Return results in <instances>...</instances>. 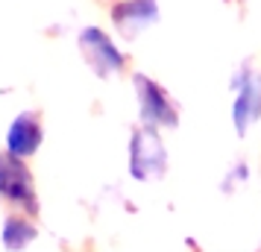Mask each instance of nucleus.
I'll return each instance as SVG.
<instances>
[{
    "mask_svg": "<svg viewBox=\"0 0 261 252\" xmlns=\"http://www.w3.org/2000/svg\"><path fill=\"white\" fill-rule=\"evenodd\" d=\"M170 153L159 129L150 126H132L126 138V176L135 185H153L167 176Z\"/></svg>",
    "mask_w": 261,
    "mask_h": 252,
    "instance_id": "f257e3e1",
    "label": "nucleus"
},
{
    "mask_svg": "<svg viewBox=\"0 0 261 252\" xmlns=\"http://www.w3.org/2000/svg\"><path fill=\"white\" fill-rule=\"evenodd\" d=\"M249 179H252L249 161L247 158H235V161L223 170V176H220V193H223V197H232V193H238L241 188H247Z\"/></svg>",
    "mask_w": 261,
    "mask_h": 252,
    "instance_id": "1a4fd4ad",
    "label": "nucleus"
},
{
    "mask_svg": "<svg viewBox=\"0 0 261 252\" xmlns=\"http://www.w3.org/2000/svg\"><path fill=\"white\" fill-rule=\"evenodd\" d=\"M129 82L132 94H135V108H138V123L159 129V132L176 129L179 120H182V111H179V103L170 97L165 85L144 71H135L129 76Z\"/></svg>",
    "mask_w": 261,
    "mask_h": 252,
    "instance_id": "f03ea898",
    "label": "nucleus"
},
{
    "mask_svg": "<svg viewBox=\"0 0 261 252\" xmlns=\"http://www.w3.org/2000/svg\"><path fill=\"white\" fill-rule=\"evenodd\" d=\"M44 144V123H41V115L33 111V108H24L18 111L6 132H3V153L21 158V161H30L33 156H38V150Z\"/></svg>",
    "mask_w": 261,
    "mask_h": 252,
    "instance_id": "423d86ee",
    "label": "nucleus"
},
{
    "mask_svg": "<svg viewBox=\"0 0 261 252\" xmlns=\"http://www.w3.org/2000/svg\"><path fill=\"white\" fill-rule=\"evenodd\" d=\"M76 47L97 79H112V76H120L126 71V53L100 26H83L76 36Z\"/></svg>",
    "mask_w": 261,
    "mask_h": 252,
    "instance_id": "39448f33",
    "label": "nucleus"
},
{
    "mask_svg": "<svg viewBox=\"0 0 261 252\" xmlns=\"http://www.w3.org/2000/svg\"><path fill=\"white\" fill-rule=\"evenodd\" d=\"M258 249H261V240H258Z\"/></svg>",
    "mask_w": 261,
    "mask_h": 252,
    "instance_id": "9b49d317",
    "label": "nucleus"
},
{
    "mask_svg": "<svg viewBox=\"0 0 261 252\" xmlns=\"http://www.w3.org/2000/svg\"><path fill=\"white\" fill-rule=\"evenodd\" d=\"M41 238V226L38 217L21 214V211H6L0 217V249L3 252H27L36 246Z\"/></svg>",
    "mask_w": 261,
    "mask_h": 252,
    "instance_id": "6e6552de",
    "label": "nucleus"
},
{
    "mask_svg": "<svg viewBox=\"0 0 261 252\" xmlns=\"http://www.w3.org/2000/svg\"><path fill=\"white\" fill-rule=\"evenodd\" d=\"M0 203L6 205V211H21L30 217L41 214V200H38L33 170L27 167V161L3 150H0Z\"/></svg>",
    "mask_w": 261,
    "mask_h": 252,
    "instance_id": "20e7f679",
    "label": "nucleus"
},
{
    "mask_svg": "<svg viewBox=\"0 0 261 252\" xmlns=\"http://www.w3.org/2000/svg\"><path fill=\"white\" fill-rule=\"evenodd\" d=\"M185 243H188V249H191V252H200V243H197V240H194V238H188V240H185Z\"/></svg>",
    "mask_w": 261,
    "mask_h": 252,
    "instance_id": "9d476101",
    "label": "nucleus"
},
{
    "mask_svg": "<svg viewBox=\"0 0 261 252\" xmlns=\"http://www.w3.org/2000/svg\"><path fill=\"white\" fill-rule=\"evenodd\" d=\"M159 15L162 12H159L155 0H118L109 9L115 33L120 38H126V41H135L138 36H144L159 21Z\"/></svg>",
    "mask_w": 261,
    "mask_h": 252,
    "instance_id": "0eeeda50",
    "label": "nucleus"
},
{
    "mask_svg": "<svg viewBox=\"0 0 261 252\" xmlns=\"http://www.w3.org/2000/svg\"><path fill=\"white\" fill-rule=\"evenodd\" d=\"M232 94V129L238 138H247L261 123V68L255 62H241L229 76Z\"/></svg>",
    "mask_w": 261,
    "mask_h": 252,
    "instance_id": "7ed1b4c3",
    "label": "nucleus"
}]
</instances>
